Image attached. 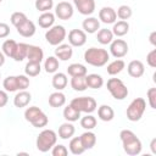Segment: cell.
<instances>
[{
    "label": "cell",
    "mask_w": 156,
    "mask_h": 156,
    "mask_svg": "<svg viewBox=\"0 0 156 156\" xmlns=\"http://www.w3.org/2000/svg\"><path fill=\"white\" fill-rule=\"evenodd\" d=\"M74 132H76V128L72 124V122H65L58 128V138H61L63 140L71 139L74 135Z\"/></svg>",
    "instance_id": "20"
},
{
    "label": "cell",
    "mask_w": 156,
    "mask_h": 156,
    "mask_svg": "<svg viewBox=\"0 0 156 156\" xmlns=\"http://www.w3.org/2000/svg\"><path fill=\"white\" fill-rule=\"evenodd\" d=\"M84 60L88 65H91L94 67H102L110 60V54L105 49L93 46V48H89L88 50H85Z\"/></svg>",
    "instance_id": "2"
},
{
    "label": "cell",
    "mask_w": 156,
    "mask_h": 156,
    "mask_svg": "<svg viewBox=\"0 0 156 156\" xmlns=\"http://www.w3.org/2000/svg\"><path fill=\"white\" fill-rule=\"evenodd\" d=\"M51 154H52V156H67L68 155V150L62 144H58V145L55 144L52 146V149H51Z\"/></svg>",
    "instance_id": "43"
},
{
    "label": "cell",
    "mask_w": 156,
    "mask_h": 156,
    "mask_svg": "<svg viewBox=\"0 0 156 156\" xmlns=\"http://www.w3.org/2000/svg\"><path fill=\"white\" fill-rule=\"evenodd\" d=\"M82 27H83V30L85 33L93 34V33H96L100 29V21L96 17H87L83 21Z\"/></svg>",
    "instance_id": "19"
},
{
    "label": "cell",
    "mask_w": 156,
    "mask_h": 156,
    "mask_svg": "<svg viewBox=\"0 0 156 156\" xmlns=\"http://www.w3.org/2000/svg\"><path fill=\"white\" fill-rule=\"evenodd\" d=\"M1 1H2V0H0V2H1Z\"/></svg>",
    "instance_id": "53"
},
{
    "label": "cell",
    "mask_w": 156,
    "mask_h": 156,
    "mask_svg": "<svg viewBox=\"0 0 156 156\" xmlns=\"http://www.w3.org/2000/svg\"><path fill=\"white\" fill-rule=\"evenodd\" d=\"M17 80H18V89L20 90H26L29 87V78L26 74H20L17 76Z\"/></svg>",
    "instance_id": "44"
},
{
    "label": "cell",
    "mask_w": 156,
    "mask_h": 156,
    "mask_svg": "<svg viewBox=\"0 0 156 156\" xmlns=\"http://www.w3.org/2000/svg\"><path fill=\"white\" fill-rule=\"evenodd\" d=\"M145 108H146V101L143 98H135L129 104V106L127 107V111H126L127 118L130 122L139 121L143 117V115L145 112Z\"/></svg>",
    "instance_id": "5"
},
{
    "label": "cell",
    "mask_w": 156,
    "mask_h": 156,
    "mask_svg": "<svg viewBox=\"0 0 156 156\" xmlns=\"http://www.w3.org/2000/svg\"><path fill=\"white\" fill-rule=\"evenodd\" d=\"M87 67L82 63H71L67 67V73L71 77H80V76H87Z\"/></svg>",
    "instance_id": "31"
},
{
    "label": "cell",
    "mask_w": 156,
    "mask_h": 156,
    "mask_svg": "<svg viewBox=\"0 0 156 156\" xmlns=\"http://www.w3.org/2000/svg\"><path fill=\"white\" fill-rule=\"evenodd\" d=\"M116 15H117V17H118L119 20L126 21V20H128V18L132 17V15H133V10H132L130 6H128V5H121V6L117 9Z\"/></svg>",
    "instance_id": "40"
},
{
    "label": "cell",
    "mask_w": 156,
    "mask_h": 156,
    "mask_svg": "<svg viewBox=\"0 0 156 156\" xmlns=\"http://www.w3.org/2000/svg\"><path fill=\"white\" fill-rule=\"evenodd\" d=\"M98 117L104 122H110L115 117V111L108 105H101L98 108Z\"/></svg>",
    "instance_id": "24"
},
{
    "label": "cell",
    "mask_w": 156,
    "mask_h": 156,
    "mask_svg": "<svg viewBox=\"0 0 156 156\" xmlns=\"http://www.w3.org/2000/svg\"><path fill=\"white\" fill-rule=\"evenodd\" d=\"M9 101V96L7 93L4 90H0V107H4Z\"/></svg>",
    "instance_id": "48"
},
{
    "label": "cell",
    "mask_w": 156,
    "mask_h": 156,
    "mask_svg": "<svg viewBox=\"0 0 156 156\" xmlns=\"http://www.w3.org/2000/svg\"><path fill=\"white\" fill-rule=\"evenodd\" d=\"M110 52L116 58H122L128 54V44L123 39H113L110 43Z\"/></svg>",
    "instance_id": "9"
},
{
    "label": "cell",
    "mask_w": 156,
    "mask_h": 156,
    "mask_svg": "<svg viewBox=\"0 0 156 156\" xmlns=\"http://www.w3.org/2000/svg\"><path fill=\"white\" fill-rule=\"evenodd\" d=\"M149 40H150V43H151V45H152V46H156V32H155V30L150 33Z\"/></svg>",
    "instance_id": "49"
},
{
    "label": "cell",
    "mask_w": 156,
    "mask_h": 156,
    "mask_svg": "<svg viewBox=\"0 0 156 156\" xmlns=\"http://www.w3.org/2000/svg\"><path fill=\"white\" fill-rule=\"evenodd\" d=\"M67 83H68V79H67V76L66 73H62V72H55L54 77H52V80H51V84L52 87L56 89V90H62L67 87Z\"/></svg>",
    "instance_id": "23"
},
{
    "label": "cell",
    "mask_w": 156,
    "mask_h": 156,
    "mask_svg": "<svg viewBox=\"0 0 156 156\" xmlns=\"http://www.w3.org/2000/svg\"><path fill=\"white\" fill-rule=\"evenodd\" d=\"M28 46H29V44H27V43H17V48H16V51H15L12 58L15 61H17V62L23 61L27 57Z\"/></svg>",
    "instance_id": "32"
},
{
    "label": "cell",
    "mask_w": 156,
    "mask_h": 156,
    "mask_svg": "<svg viewBox=\"0 0 156 156\" xmlns=\"http://www.w3.org/2000/svg\"><path fill=\"white\" fill-rule=\"evenodd\" d=\"M119 139L122 141L123 150L129 156H136L141 152L143 145L140 139L134 134V132L129 129H123L119 133Z\"/></svg>",
    "instance_id": "1"
},
{
    "label": "cell",
    "mask_w": 156,
    "mask_h": 156,
    "mask_svg": "<svg viewBox=\"0 0 156 156\" xmlns=\"http://www.w3.org/2000/svg\"><path fill=\"white\" fill-rule=\"evenodd\" d=\"M124 67H126L124 61L121 60V58H117V60L110 62V63L107 65V68H106V69H107V73H108L110 76H116V74L121 73V72L124 69Z\"/></svg>",
    "instance_id": "29"
},
{
    "label": "cell",
    "mask_w": 156,
    "mask_h": 156,
    "mask_svg": "<svg viewBox=\"0 0 156 156\" xmlns=\"http://www.w3.org/2000/svg\"><path fill=\"white\" fill-rule=\"evenodd\" d=\"M4 63H5V55H4L2 51H0V67H1Z\"/></svg>",
    "instance_id": "51"
},
{
    "label": "cell",
    "mask_w": 156,
    "mask_h": 156,
    "mask_svg": "<svg viewBox=\"0 0 156 156\" xmlns=\"http://www.w3.org/2000/svg\"><path fill=\"white\" fill-rule=\"evenodd\" d=\"M68 43L72 46L79 48L87 43V33L82 29H72L68 33Z\"/></svg>",
    "instance_id": "11"
},
{
    "label": "cell",
    "mask_w": 156,
    "mask_h": 156,
    "mask_svg": "<svg viewBox=\"0 0 156 156\" xmlns=\"http://www.w3.org/2000/svg\"><path fill=\"white\" fill-rule=\"evenodd\" d=\"M73 46L69 44H60L55 49V56L61 61H68L73 55Z\"/></svg>",
    "instance_id": "15"
},
{
    "label": "cell",
    "mask_w": 156,
    "mask_h": 156,
    "mask_svg": "<svg viewBox=\"0 0 156 156\" xmlns=\"http://www.w3.org/2000/svg\"><path fill=\"white\" fill-rule=\"evenodd\" d=\"M40 71H41V66L38 62H30V61H28L27 65H26V67H24V73L28 77H35V76H38L40 73Z\"/></svg>",
    "instance_id": "38"
},
{
    "label": "cell",
    "mask_w": 156,
    "mask_h": 156,
    "mask_svg": "<svg viewBox=\"0 0 156 156\" xmlns=\"http://www.w3.org/2000/svg\"><path fill=\"white\" fill-rule=\"evenodd\" d=\"M74 6L77 7L78 12L89 16L95 11V1L94 0H73Z\"/></svg>",
    "instance_id": "12"
},
{
    "label": "cell",
    "mask_w": 156,
    "mask_h": 156,
    "mask_svg": "<svg viewBox=\"0 0 156 156\" xmlns=\"http://www.w3.org/2000/svg\"><path fill=\"white\" fill-rule=\"evenodd\" d=\"M54 6V0H35V9L40 12L50 11Z\"/></svg>",
    "instance_id": "42"
},
{
    "label": "cell",
    "mask_w": 156,
    "mask_h": 156,
    "mask_svg": "<svg viewBox=\"0 0 156 156\" xmlns=\"http://www.w3.org/2000/svg\"><path fill=\"white\" fill-rule=\"evenodd\" d=\"M2 87L6 91H10V93H13V91H17L20 90L18 89V80H17V76H9L4 79L2 82Z\"/></svg>",
    "instance_id": "33"
},
{
    "label": "cell",
    "mask_w": 156,
    "mask_h": 156,
    "mask_svg": "<svg viewBox=\"0 0 156 156\" xmlns=\"http://www.w3.org/2000/svg\"><path fill=\"white\" fill-rule=\"evenodd\" d=\"M99 20L105 23V24H112L116 22L117 20V15L116 11L110 7V6H104L100 11H99Z\"/></svg>",
    "instance_id": "13"
},
{
    "label": "cell",
    "mask_w": 156,
    "mask_h": 156,
    "mask_svg": "<svg viewBox=\"0 0 156 156\" xmlns=\"http://www.w3.org/2000/svg\"><path fill=\"white\" fill-rule=\"evenodd\" d=\"M73 5L67 2V1H61L55 6V16L58 17L60 20L67 21L73 16Z\"/></svg>",
    "instance_id": "10"
},
{
    "label": "cell",
    "mask_w": 156,
    "mask_h": 156,
    "mask_svg": "<svg viewBox=\"0 0 156 156\" xmlns=\"http://www.w3.org/2000/svg\"><path fill=\"white\" fill-rule=\"evenodd\" d=\"M26 58H28V61H30V62H38V63H40L43 61V58H44V51H43V49L40 46L29 45Z\"/></svg>",
    "instance_id": "18"
},
{
    "label": "cell",
    "mask_w": 156,
    "mask_h": 156,
    "mask_svg": "<svg viewBox=\"0 0 156 156\" xmlns=\"http://www.w3.org/2000/svg\"><path fill=\"white\" fill-rule=\"evenodd\" d=\"M71 105L73 107H76L79 112H85V113H93L96 110V101L91 96L74 98L71 101Z\"/></svg>",
    "instance_id": "8"
},
{
    "label": "cell",
    "mask_w": 156,
    "mask_h": 156,
    "mask_svg": "<svg viewBox=\"0 0 156 156\" xmlns=\"http://www.w3.org/2000/svg\"><path fill=\"white\" fill-rule=\"evenodd\" d=\"M147 95V101L151 108H156V88H150L146 93Z\"/></svg>",
    "instance_id": "45"
},
{
    "label": "cell",
    "mask_w": 156,
    "mask_h": 156,
    "mask_svg": "<svg viewBox=\"0 0 156 156\" xmlns=\"http://www.w3.org/2000/svg\"><path fill=\"white\" fill-rule=\"evenodd\" d=\"M16 29H17V33H18L20 35L24 37V38H30V37H33V35L35 34V30H37L34 22H32V21H29V20L24 21V22H23L21 26H18Z\"/></svg>",
    "instance_id": "17"
},
{
    "label": "cell",
    "mask_w": 156,
    "mask_h": 156,
    "mask_svg": "<svg viewBox=\"0 0 156 156\" xmlns=\"http://www.w3.org/2000/svg\"><path fill=\"white\" fill-rule=\"evenodd\" d=\"M68 147H69V151L73 154V155H80L85 151V149L83 147L82 145V141L79 139V136H74L69 140V144H68Z\"/></svg>",
    "instance_id": "35"
},
{
    "label": "cell",
    "mask_w": 156,
    "mask_h": 156,
    "mask_svg": "<svg viewBox=\"0 0 156 156\" xmlns=\"http://www.w3.org/2000/svg\"><path fill=\"white\" fill-rule=\"evenodd\" d=\"M28 18H27V16H26V13H23V12H21V11H17V12H13L12 15H11V17H10V21H11V23H12V26H15L16 28L18 27V26H21L24 21H27Z\"/></svg>",
    "instance_id": "41"
},
{
    "label": "cell",
    "mask_w": 156,
    "mask_h": 156,
    "mask_svg": "<svg viewBox=\"0 0 156 156\" xmlns=\"http://www.w3.org/2000/svg\"><path fill=\"white\" fill-rule=\"evenodd\" d=\"M150 149H151V152H152V154H156V139H155V138L151 140Z\"/></svg>",
    "instance_id": "50"
},
{
    "label": "cell",
    "mask_w": 156,
    "mask_h": 156,
    "mask_svg": "<svg viewBox=\"0 0 156 156\" xmlns=\"http://www.w3.org/2000/svg\"><path fill=\"white\" fill-rule=\"evenodd\" d=\"M80 127L87 129V130H91L96 127V118L90 115V113H87L84 117L80 118Z\"/></svg>",
    "instance_id": "39"
},
{
    "label": "cell",
    "mask_w": 156,
    "mask_h": 156,
    "mask_svg": "<svg viewBox=\"0 0 156 156\" xmlns=\"http://www.w3.org/2000/svg\"><path fill=\"white\" fill-rule=\"evenodd\" d=\"M66 29L63 26H52L48 29V32L45 33V39L46 41L52 45V46H57L60 44H62V41L65 40L66 38Z\"/></svg>",
    "instance_id": "7"
},
{
    "label": "cell",
    "mask_w": 156,
    "mask_h": 156,
    "mask_svg": "<svg viewBox=\"0 0 156 156\" xmlns=\"http://www.w3.org/2000/svg\"><path fill=\"white\" fill-rule=\"evenodd\" d=\"M57 141V134L52 129H44L37 136V149L40 152H48Z\"/></svg>",
    "instance_id": "4"
},
{
    "label": "cell",
    "mask_w": 156,
    "mask_h": 156,
    "mask_svg": "<svg viewBox=\"0 0 156 156\" xmlns=\"http://www.w3.org/2000/svg\"><path fill=\"white\" fill-rule=\"evenodd\" d=\"M0 78H1V72H0Z\"/></svg>",
    "instance_id": "52"
},
{
    "label": "cell",
    "mask_w": 156,
    "mask_h": 156,
    "mask_svg": "<svg viewBox=\"0 0 156 156\" xmlns=\"http://www.w3.org/2000/svg\"><path fill=\"white\" fill-rule=\"evenodd\" d=\"M9 34H10V26L4 22H0V39L6 38Z\"/></svg>",
    "instance_id": "47"
},
{
    "label": "cell",
    "mask_w": 156,
    "mask_h": 156,
    "mask_svg": "<svg viewBox=\"0 0 156 156\" xmlns=\"http://www.w3.org/2000/svg\"><path fill=\"white\" fill-rule=\"evenodd\" d=\"M96 39H98V41H99L101 45H107V44H110V43L113 40V33H112L111 29H107V28L99 29V30H98Z\"/></svg>",
    "instance_id": "28"
},
{
    "label": "cell",
    "mask_w": 156,
    "mask_h": 156,
    "mask_svg": "<svg viewBox=\"0 0 156 156\" xmlns=\"http://www.w3.org/2000/svg\"><path fill=\"white\" fill-rule=\"evenodd\" d=\"M80 141H82V145L85 150H89V149H93L96 144V135L95 133H93L91 130H87L84 132L80 136H79Z\"/></svg>",
    "instance_id": "21"
},
{
    "label": "cell",
    "mask_w": 156,
    "mask_h": 156,
    "mask_svg": "<svg viewBox=\"0 0 156 156\" xmlns=\"http://www.w3.org/2000/svg\"><path fill=\"white\" fill-rule=\"evenodd\" d=\"M85 82H87V87L90 88V89H100L104 85V79L98 73L87 74L85 76Z\"/></svg>",
    "instance_id": "22"
},
{
    "label": "cell",
    "mask_w": 156,
    "mask_h": 156,
    "mask_svg": "<svg viewBox=\"0 0 156 156\" xmlns=\"http://www.w3.org/2000/svg\"><path fill=\"white\" fill-rule=\"evenodd\" d=\"M44 68L46 73H55L58 69V58L56 56H49L44 62Z\"/></svg>",
    "instance_id": "36"
},
{
    "label": "cell",
    "mask_w": 156,
    "mask_h": 156,
    "mask_svg": "<svg viewBox=\"0 0 156 156\" xmlns=\"http://www.w3.org/2000/svg\"><path fill=\"white\" fill-rule=\"evenodd\" d=\"M71 87L76 91H84L88 88L87 87V82H85V76L72 77V79H71Z\"/></svg>",
    "instance_id": "37"
},
{
    "label": "cell",
    "mask_w": 156,
    "mask_h": 156,
    "mask_svg": "<svg viewBox=\"0 0 156 156\" xmlns=\"http://www.w3.org/2000/svg\"><path fill=\"white\" fill-rule=\"evenodd\" d=\"M129 32V23L127 21H118L113 23L112 27V33L116 37H123Z\"/></svg>",
    "instance_id": "27"
},
{
    "label": "cell",
    "mask_w": 156,
    "mask_h": 156,
    "mask_svg": "<svg viewBox=\"0 0 156 156\" xmlns=\"http://www.w3.org/2000/svg\"><path fill=\"white\" fill-rule=\"evenodd\" d=\"M54 22H55V15L52 12H50V11L43 12L38 17V24L41 28H50V27L54 26Z\"/></svg>",
    "instance_id": "26"
},
{
    "label": "cell",
    "mask_w": 156,
    "mask_h": 156,
    "mask_svg": "<svg viewBox=\"0 0 156 156\" xmlns=\"http://www.w3.org/2000/svg\"><path fill=\"white\" fill-rule=\"evenodd\" d=\"M24 118H26L27 122H29L35 128H43L49 122L48 116L43 112L41 108H39L37 106L27 107L26 111H24Z\"/></svg>",
    "instance_id": "3"
},
{
    "label": "cell",
    "mask_w": 156,
    "mask_h": 156,
    "mask_svg": "<svg viewBox=\"0 0 156 156\" xmlns=\"http://www.w3.org/2000/svg\"><path fill=\"white\" fill-rule=\"evenodd\" d=\"M127 71H128V74L133 78H140L144 72H145V66L141 61L139 60H133L128 63L127 66Z\"/></svg>",
    "instance_id": "14"
},
{
    "label": "cell",
    "mask_w": 156,
    "mask_h": 156,
    "mask_svg": "<svg viewBox=\"0 0 156 156\" xmlns=\"http://www.w3.org/2000/svg\"><path fill=\"white\" fill-rule=\"evenodd\" d=\"M146 62L150 67L155 68L156 67V49H152L147 55H146Z\"/></svg>",
    "instance_id": "46"
},
{
    "label": "cell",
    "mask_w": 156,
    "mask_h": 156,
    "mask_svg": "<svg viewBox=\"0 0 156 156\" xmlns=\"http://www.w3.org/2000/svg\"><path fill=\"white\" fill-rule=\"evenodd\" d=\"M66 104V96L61 90H57L55 93H51L49 96V105L51 107H61Z\"/></svg>",
    "instance_id": "25"
},
{
    "label": "cell",
    "mask_w": 156,
    "mask_h": 156,
    "mask_svg": "<svg viewBox=\"0 0 156 156\" xmlns=\"http://www.w3.org/2000/svg\"><path fill=\"white\" fill-rule=\"evenodd\" d=\"M63 118L67 122H76L80 118V112L69 104L68 106H66L63 108Z\"/></svg>",
    "instance_id": "30"
},
{
    "label": "cell",
    "mask_w": 156,
    "mask_h": 156,
    "mask_svg": "<svg viewBox=\"0 0 156 156\" xmlns=\"http://www.w3.org/2000/svg\"><path fill=\"white\" fill-rule=\"evenodd\" d=\"M16 48H17V43L13 40V39H7L2 43V46H1V51L4 52L5 56L7 57H13V54L16 51Z\"/></svg>",
    "instance_id": "34"
},
{
    "label": "cell",
    "mask_w": 156,
    "mask_h": 156,
    "mask_svg": "<svg viewBox=\"0 0 156 156\" xmlns=\"http://www.w3.org/2000/svg\"><path fill=\"white\" fill-rule=\"evenodd\" d=\"M30 100H32V95H30L29 91H27V90H18V93L13 98V105L17 108H22V107L28 106Z\"/></svg>",
    "instance_id": "16"
},
{
    "label": "cell",
    "mask_w": 156,
    "mask_h": 156,
    "mask_svg": "<svg viewBox=\"0 0 156 156\" xmlns=\"http://www.w3.org/2000/svg\"><path fill=\"white\" fill-rule=\"evenodd\" d=\"M107 90L116 100H124L128 96V88L119 78H110L107 80Z\"/></svg>",
    "instance_id": "6"
}]
</instances>
